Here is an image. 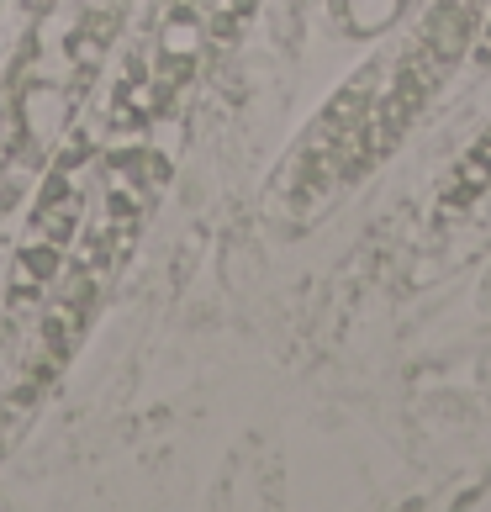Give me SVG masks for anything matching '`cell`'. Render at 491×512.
<instances>
[{
  "label": "cell",
  "instance_id": "obj_1",
  "mask_svg": "<svg viewBox=\"0 0 491 512\" xmlns=\"http://www.w3.org/2000/svg\"><path fill=\"white\" fill-rule=\"evenodd\" d=\"M476 11H481V0H439V6L428 11V22L418 27L412 48L402 53V64H396L391 85L370 106L375 159L391 154L396 138L418 122V111L428 106V96L449 80V69L460 64V53L470 48V32H476Z\"/></svg>",
  "mask_w": 491,
  "mask_h": 512
},
{
  "label": "cell",
  "instance_id": "obj_2",
  "mask_svg": "<svg viewBox=\"0 0 491 512\" xmlns=\"http://www.w3.org/2000/svg\"><path fill=\"white\" fill-rule=\"evenodd\" d=\"M486 191H491V127L465 148V159L455 164V175L444 180L439 212H465V206L476 201V196H486Z\"/></svg>",
  "mask_w": 491,
  "mask_h": 512
},
{
  "label": "cell",
  "instance_id": "obj_3",
  "mask_svg": "<svg viewBox=\"0 0 491 512\" xmlns=\"http://www.w3.org/2000/svg\"><path fill=\"white\" fill-rule=\"evenodd\" d=\"M59 275V243L37 238L32 249H22V259H16V286H11V307H27L37 286H48V280Z\"/></svg>",
  "mask_w": 491,
  "mask_h": 512
},
{
  "label": "cell",
  "instance_id": "obj_4",
  "mask_svg": "<svg viewBox=\"0 0 491 512\" xmlns=\"http://www.w3.org/2000/svg\"><path fill=\"white\" fill-rule=\"evenodd\" d=\"M396 6H402V0H386V16H391V11H396ZM354 11H360V0H354V6H349V11H344V16H354Z\"/></svg>",
  "mask_w": 491,
  "mask_h": 512
},
{
  "label": "cell",
  "instance_id": "obj_5",
  "mask_svg": "<svg viewBox=\"0 0 491 512\" xmlns=\"http://www.w3.org/2000/svg\"><path fill=\"white\" fill-rule=\"evenodd\" d=\"M481 59L491 64V32H486V43H481Z\"/></svg>",
  "mask_w": 491,
  "mask_h": 512
}]
</instances>
